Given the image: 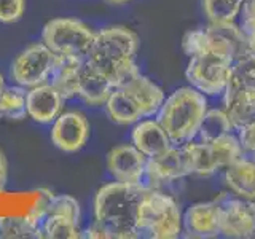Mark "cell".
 Segmentation results:
<instances>
[{"label":"cell","instance_id":"6da1fadb","mask_svg":"<svg viewBox=\"0 0 255 239\" xmlns=\"http://www.w3.org/2000/svg\"><path fill=\"white\" fill-rule=\"evenodd\" d=\"M182 46L190 58L185 72L188 83L204 96L223 94L233 64L254 53L235 22H211L206 29L190 30Z\"/></svg>","mask_w":255,"mask_h":239},{"label":"cell","instance_id":"7a4b0ae2","mask_svg":"<svg viewBox=\"0 0 255 239\" xmlns=\"http://www.w3.org/2000/svg\"><path fill=\"white\" fill-rule=\"evenodd\" d=\"M148 188L145 183H122L117 180L99 188L94 198V222L88 228V236L137 239L139 207Z\"/></svg>","mask_w":255,"mask_h":239},{"label":"cell","instance_id":"3957f363","mask_svg":"<svg viewBox=\"0 0 255 239\" xmlns=\"http://www.w3.org/2000/svg\"><path fill=\"white\" fill-rule=\"evenodd\" d=\"M139 50V37L125 26H110L94 34L86 62L106 77L115 88L137 72L134 58Z\"/></svg>","mask_w":255,"mask_h":239},{"label":"cell","instance_id":"277c9868","mask_svg":"<svg viewBox=\"0 0 255 239\" xmlns=\"http://www.w3.org/2000/svg\"><path fill=\"white\" fill-rule=\"evenodd\" d=\"M164 99L166 94L161 88L137 70L112 91L104 106L114 123L135 124L142 118L158 115Z\"/></svg>","mask_w":255,"mask_h":239},{"label":"cell","instance_id":"5b68a950","mask_svg":"<svg viewBox=\"0 0 255 239\" xmlns=\"http://www.w3.org/2000/svg\"><path fill=\"white\" fill-rule=\"evenodd\" d=\"M206 112V96L193 86H185L175 90L164 99L156 120L161 123L174 145H183L195 140Z\"/></svg>","mask_w":255,"mask_h":239},{"label":"cell","instance_id":"8992f818","mask_svg":"<svg viewBox=\"0 0 255 239\" xmlns=\"http://www.w3.org/2000/svg\"><path fill=\"white\" fill-rule=\"evenodd\" d=\"M139 238L174 239L183 231V215L174 198L159 188H148L137 215Z\"/></svg>","mask_w":255,"mask_h":239},{"label":"cell","instance_id":"52a82bcc","mask_svg":"<svg viewBox=\"0 0 255 239\" xmlns=\"http://www.w3.org/2000/svg\"><path fill=\"white\" fill-rule=\"evenodd\" d=\"M223 102L231 124L239 129L243 124L255 120V53L239 58L230 72Z\"/></svg>","mask_w":255,"mask_h":239},{"label":"cell","instance_id":"ba28073f","mask_svg":"<svg viewBox=\"0 0 255 239\" xmlns=\"http://www.w3.org/2000/svg\"><path fill=\"white\" fill-rule=\"evenodd\" d=\"M96 32L80 19L56 18L42 30V42L59 58L85 59L90 53Z\"/></svg>","mask_w":255,"mask_h":239},{"label":"cell","instance_id":"9c48e42d","mask_svg":"<svg viewBox=\"0 0 255 239\" xmlns=\"http://www.w3.org/2000/svg\"><path fill=\"white\" fill-rule=\"evenodd\" d=\"M191 159L193 174L196 175H212L239 159L243 155V147L235 132L223 135L212 142H188L185 143Z\"/></svg>","mask_w":255,"mask_h":239},{"label":"cell","instance_id":"30bf717a","mask_svg":"<svg viewBox=\"0 0 255 239\" xmlns=\"http://www.w3.org/2000/svg\"><path fill=\"white\" fill-rule=\"evenodd\" d=\"M56 61H58V56L43 42L34 43L16 56L10 70L11 80L14 85L24 88V90L50 83Z\"/></svg>","mask_w":255,"mask_h":239},{"label":"cell","instance_id":"8fae6325","mask_svg":"<svg viewBox=\"0 0 255 239\" xmlns=\"http://www.w3.org/2000/svg\"><path fill=\"white\" fill-rule=\"evenodd\" d=\"M217 201L220 211V236L236 239L255 238V201L230 193H220Z\"/></svg>","mask_w":255,"mask_h":239},{"label":"cell","instance_id":"7c38bea8","mask_svg":"<svg viewBox=\"0 0 255 239\" xmlns=\"http://www.w3.org/2000/svg\"><path fill=\"white\" fill-rule=\"evenodd\" d=\"M193 174L187 145H172L164 153L147 158L143 183L151 188H159L166 183L177 182Z\"/></svg>","mask_w":255,"mask_h":239},{"label":"cell","instance_id":"4fadbf2b","mask_svg":"<svg viewBox=\"0 0 255 239\" xmlns=\"http://www.w3.org/2000/svg\"><path fill=\"white\" fill-rule=\"evenodd\" d=\"M90 121L80 112H62L51 126V142L64 153H77L90 139Z\"/></svg>","mask_w":255,"mask_h":239},{"label":"cell","instance_id":"5bb4252c","mask_svg":"<svg viewBox=\"0 0 255 239\" xmlns=\"http://www.w3.org/2000/svg\"><path fill=\"white\" fill-rule=\"evenodd\" d=\"M147 156L132 143L112 148L107 155V169L114 180L122 183H143Z\"/></svg>","mask_w":255,"mask_h":239},{"label":"cell","instance_id":"9a60e30c","mask_svg":"<svg viewBox=\"0 0 255 239\" xmlns=\"http://www.w3.org/2000/svg\"><path fill=\"white\" fill-rule=\"evenodd\" d=\"M64 102V96L51 83L38 85L26 93L27 115L42 124L53 123L62 114Z\"/></svg>","mask_w":255,"mask_h":239},{"label":"cell","instance_id":"2e32d148","mask_svg":"<svg viewBox=\"0 0 255 239\" xmlns=\"http://www.w3.org/2000/svg\"><path fill=\"white\" fill-rule=\"evenodd\" d=\"M183 230L187 238L220 236V211L217 198L207 203L190 206L183 214Z\"/></svg>","mask_w":255,"mask_h":239},{"label":"cell","instance_id":"e0dca14e","mask_svg":"<svg viewBox=\"0 0 255 239\" xmlns=\"http://www.w3.org/2000/svg\"><path fill=\"white\" fill-rule=\"evenodd\" d=\"M115 90V86L112 85L109 80L99 74L94 67L83 59L78 69L77 77V96L88 106L98 107L104 106L107 102L109 96Z\"/></svg>","mask_w":255,"mask_h":239},{"label":"cell","instance_id":"ac0fdd59","mask_svg":"<svg viewBox=\"0 0 255 239\" xmlns=\"http://www.w3.org/2000/svg\"><path fill=\"white\" fill-rule=\"evenodd\" d=\"M132 145L147 158H153L169 150L174 143L158 120H140L131 132Z\"/></svg>","mask_w":255,"mask_h":239},{"label":"cell","instance_id":"d6986e66","mask_svg":"<svg viewBox=\"0 0 255 239\" xmlns=\"http://www.w3.org/2000/svg\"><path fill=\"white\" fill-rule=\"evenodd\" d=\"M225 182L235 195L255 201V156L243 155L225 169Z\"/></svg>","mask_w":255,"mask_h":239},{"label":"cell","instance_id":"ffe728a7","mask_svg":"<svg viewBox=\"0 0 255 239\" xmlns=\"http://www.w3.org/2000/svg\"><path fill=\"white\" fill-rule=\"evenodd\" d=\"M80 220L66 214H45L38 219L40 238L48 239H78L82 231L78 227Z\"/></svg>","mask_w":255,"mask_h":239},{"label":"cell","instance_id":"44dd1931","mask_svg":"<svg viewBox=\"0 0 255 239\" xmlns=\"http://www.w3.org/2000/svg\"><path fill=\"white\" fill-rule=\"evenodd\" d=\"M83 59L59 58L58 56L50 83L64 96V99H70L77 96V77Z\"/></svg>","mask_w":255,"mask_h":239},{"label":"cell","instance_id":"7402d4cb","mask_svg":"<svg viewBox=\"0 0 255 239\" xmlns=\"http://www.w3.org/2000/svg\"><path fill=\"white\" fill-rule=\"evenodd\" d=\"M231 132H235V127L231 124L227 112L220 109H214L206 112L201 127H199L198 137L199 142H212Z\"/></svg>","mask_w":255,"mask_h":239},{"label":"cell","instance_id":"603a6c76","mask_svg":"<svg viewBox=\"0 0 255 239\" xmlns=\"http://www.w3.org/2000/svg\"><path fill=\"white\" fill-rule=\"evenodd\" d=\"M26 90L21 86H3L0 90V118L21 120L27 115Z\"/></svg>","mask_w":255,"mask_h":239},{"label":"cell","instance_id":"cb8c5ba5","mask_svg":"<svg viewBox=\"0 0 255 239\" xmlns=\"http://www.w3.org/2000/svg\"><path fill=\"white\" fill-rule=\"evenodd\" d=\"M244 0H203V8L211 22H235Z\"/></svg>","mask_w":255,"mask_h":239},{"label":"cell","instance_id":"d4e9b609","mask_svg":"<svg viewBox=\"0 0 255 239\" xmlns=\"http://www.w3.org/2000/svg\"><path fill=\"white\" fill-rule=\"evenodd\" d=\"M0 236L11 239L40 238V231L32 225L27 217H2L0 219Z\"/></svg>","mask_w":255,"mask_h":239},{"label":"cell","instance_id":"484cf974","mask_svg":"<svg viewBox=\"0 0 255 239\" xmlns=\"http://www.w3.org/2000/svg\"><path fill=\"white\" fill-rule=\"evenodd\" d=\"M239 27L255 53V0H244L239 11Z\"/></svg>","mask_w":255,"mask_h":239},{"label":"cell","instance_id":"4316f807","mask_svg":"<svg viewBox=\"0 0 255 239\" xmlns=\"http://www.w3.org/2000/svg\"><path fill=\"white\" fill-rule=\"evenodd\" d=\"M26 11V0H0V22H18Z\"/></svg>","mask_w":255,"mask_h":239},{"label":"cell","instance_id":"83f0119b","mask_svg":"<svg viewBox=\"0 0 255 239\" xmlns=\"http://www.w3.org/2000/svg\"><path fill=\"white\" fill-rule=\"evenodd\" d=\"M236 135L243 147L244 155L255 156V120L243 124L239 129H236Z\"/></svg>","mask_w":255,"mask_h":239},{"label":"cell","instance_id":"f1b7e54d","mask_svg":"<svg viewBox=\"0 0 255 239\" xmlns=\"http://www.w3.org/2000/svg\"><path fill=\"white\" fill-rule=\"evenodd\" d=\"M6 179H8V163H6L5 155L0 151V191L5 188Z\"/></svg>","mask_w":255,"mask_h":239},{"label":"cell","instance_id":"f546056e","mask_svg":"<svg viewBox=\"0 0 255 239\" xmlns=\"http://www.w3.org/2000/svg\"><path fill=\"white\" fill-rule=\"evenodd\" d=\"M106 2L110 3V5H123V3L131 2V0H106Z\"/></svg>","mask_w":255,"mask_h":239},{"label":"cell","instance_id":"4dcf8cb0","mask_svg":"<svg viewBox=\"0 0 255 239\" xmlns=\"http://www.w3.org/2000/svg\"><path fill=\"white\" fill-rule=\"evenodd\" d=\"M5 86V80H3V77H2V74H0V90Z\"/></svg>","mask_w":255,"mask_h":239}]
</instances>
